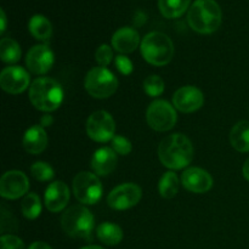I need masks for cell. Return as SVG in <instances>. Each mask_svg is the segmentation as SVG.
<instances>
[{
    "label": "cell",
    "mask_w": 249,
    "mask_h": 249,
    "mask_svg": "<svg viewBox=\"0 0 249 249\" xmlns=\"http://www.w3.org/2000/svg\"><path fill=\"white\" fill-rule=\"evenodd\" d=\"M194 146L184 134H172L163 139L158 147V157L162 164L169 169H182L194 160Z\"/></svg>",
    "instance_id": "1"
},
{
    "label": "cell",
    "mask_w": 249,
    "mask_h": 249,
    "mask_svg": "<svg viewBox=\"0 0 249 249\" xmlns=\"http://www.w3.org/2000/svg\"><path fill=\"white\" fill-rule=\"evenodd\" d=\"M223 12L214 0H196L187 14L189 26L199 34H211L220 27Z\"/></svg>",
    "instance_id": "2"
},
{
    "label": "cell",
    "mask_w": 249,
    "mask_h": 249,
    "mask_svg": "<svg viewBox=\"0 0 249 249\" xmlns=\"http://www.w3.org/2000/svg\"><path fill=\"white\" fill-rule=\"evenodd\" d=\"M29 100L39 111L53 112L62 104L63 89L53 78H38L29 87Z\"/></svg>",
    "instance_id": "3"
},
{
    "label": "cell",
    "mask_w": 249,
    "mask_h": 249,
    "mask_svg": "<svg viewBox=\"0 0 249 249\" xmlns=\"http://www.w3.org/2000/svg\"><path fill=\"white\" fill-rule=\"evenodd\" d=\"M141 53L150 65L162 67L173 60L174 44L167 34L151 32L141 41Z\"/></svg>",
    "instance_id": "4"
},
{
    "label": "cell",
    "mask_w": 249,
    "mask_h": 249,
    "mask_svg": "<svg viewBox=\"0 0 249 249\" xmlns=\"http://www.w3.org/2000/svg\"><path fill=\"white\" fill-rule=\"evenodd\" d=\"M61 225L71 237L90 241L95 226L94 215L84 206H72L63 213Z\"/></svg>",
    "instance_id": "5"
},
{
    "label": "cell",
    "mask_w": 249,
    "mask_h": 249,
    "mask_svg": "<svg viewBox=\"0 0 249 249\" xmlns=\"http://www.w3.org/2000/svg\"><path fill=\"white\" fill-rule=\"evenodd\" d=\"M84 87L90 96L107 99L118 89V79L106 67H95L85 75Z\"/></svg>",
    "instance_id": "6"
},
{
    "label": "cell",
    "mask_w": 249,
    "mask_h": 249,
    "mask_svg": "<svg viewBox=\"0 0 249 249\" xmlns=\"http://www.w3.org/2000/svg\"><path fill=\"white\" fill-rule=\"evenodd\" d=\"M104 187L96 174L90 172H80L73 180V194L83 204L97 203L101 199Z\"/></svg>",
    "instance_id": "7"
},
{
    "label": "cell",
    "mask_w": 249,
    "mask_h": 249,
    "mask_svg": "<svg viewBox=\"0 0 249 249\" xmlns=\"http://www.w3.org/2000/svg\"><path fill=\"white\" fill-rule=\"evenodd\" d=\"M147 124L156 131H168L174 128L178 121L175 107L164 100H156L146 111Z\"/></svg>",
    "instance_id": "8"
},
{
    "label": "cell",
    "mask_w": 249,
    "mask_h": 249,
    "mask_svg": "<svg viewBox=\"0 0 249 249\" xmlns=\"http://www.w3.org/2000/svg\"><path fill=\"white\" fill-rule=\"evenodd\" d=\"M116 122L106 111H96L88 118L87 134L96 142H107L114 138Z\"/></svg>",
    "instance_id": "9"
},
{
    "label": "cell",
    "mask_w": 249,
    "mask_h": 249,
    "mask_svg": "<svg viewBox=\"0 0 249 249\" xmlns=\"http://www.w3.org/2000/svg\"><path fill=\"white\" fill-rule=\"evenodd\" d=\"M142 191L140 186L133 182H126L114 187L107 197V203L116 211H125L133 208L140 202Z\"/></svg>",
    "instance_id": "10"
},
{
    "label": "cell",
    "mask_w": 249,
    "mask_h": 249,
    "mask_svg": "<svg viewBox=\"0 0 249 249\" xmlns=\"http://www.w3.org/2000/svg\"><path fill=\"white\" fill-rule=\"evenodd\" d=\"M29 190L27 175L19 170L6 172L0 179V195L7 199H17L26 195Z\"/></svg>",
    "instance_id": "11"
},
{
    "label": "cell",
    "mask_w": 249,
    "mask_h": 249,
    "mask_svg": "<svg viewBox=\"0 0 249 249\" xmlns=\"http://www.w3.org/2000/svg\"><path fill=\"white\" fill-rule=\"evenodd\" d=\"M55 62V56L53 50L45 44L34 45L27 53L26 65L27 68L34 74H45L53 68Z\"/></svg>",
    "instance_id": "12"
},
{
    "label": "cell",
    "mask_w": 249,
    "mask_h": 249,
    "mask_svg": "<svg viewBox=\"0 0 249 249\" xmlns=\"http://www.w3.org/2000/svg\"><path fill=\"white\" fill-rule=\"evenodd\" d=\"M28 72L19 66H11L2 70L0 74V85L2 90L9 94L17 95L23 92L29 87Z\"/></svg>",
    "instance_id": "13"
},
{
    "label": "cell",
    "mask_w": 249,
    "mask_h": 249,
    "mask_svg": "<svg viewBox=\"0 0 249 249\" xmlns=\"http://www.w3.org/2000/svg\"><path fill=\"white\" fill-rule=\"evenodd\" d=\"M204 104V96L201 90L192 85L180 88L173 95V106L184 113H192L201 108Z\"/></svg>",
    "instance_id": "14"
},
{
    "label": "cell",
    "mask_w": 249,
    "mask_h": 249,
    "mask_svg": "<svg viewBox=\"0 0 249 249\" xmlns=\"http://www.w3.org/2000/svg\"><path fill=\"white\" fill-rule=\"evenodd\" d=\"M181 184L185 189L194 194H204L213 186V178L207 170L192 167L182 173Z\"/></svg>",
    "instance_id": "15"
},
{
    "label": "cell",
    "mask_w": 249,
    "mask_h": 249,
    "mask_svg": "<svg viewBox=\"0 0 249 249\" xmlns=\"http://www.w3.org/2000/svg\"><path fill=\"white\" fill-rule=\"evenodd\" d=\"M71 192L63 181H55L45 191V207L53 213L63 211L70 201Z\"/></svg>",
    "instance_id": "16"
},
{
    "label": "cell",
    "mask_w": 249,
    "mask_h": 249,
    "mask_svg": "<svg viewBox=\"0 0 249 249\" xmlns=\"http://www.w3.org/2000/svg\"><path fill=\"white\" fill-rule=\"evenodd\" d=\"M140 44V36L131 27H122L112 36V46L121 53H130Z\"/></svg>",
    "instance_id": "17"
},
{
    "label": "cell",
    "mask_w": 249,
    "mask_h": 249,
    "mask_svg": "<svg viewBox=\"0 0 249 249\" xmlns=\"http://www.w3.org/2000/svg\"><path fill=\"white\" fill-rule=\"evenodd\" d=\"M117 155L113 148L101 147L95 151L91 160V168L95 174L100 177H106L111 174L117 167Z\"/></svg>",
    "instance_id": "18"
},
{
    "label": "cell",
    "mask_w": 249,
    "mask_h": 249,
    "mask_svg": "<svg viewBox=\"0 0 249 249\" xmlns=\"http://www.w3.org/2000/svg\"><path fill=\"white\" fill-rule=\"evenodd\" d=\"M23 147L31 155H39L48 146V134L41 125L31 126L23 135Z\"/></svg>",
    "instance_id": "19"
},
{
    "label": "cell",
    "mask_w": 249,
    "mask_h": 249,
    "mask_svg": "<svg viewBox=\"0 0 249 249\" xmlns=\"http://www.w3.org/2000/svg\"><path fill=\"white\" fill-rule=\"evenodd\" d=\"M230 142L238 152H249V121H241L230 131Z\"/></svg>",
    "instance_id": "20"
},
{
    "label": "cell",
    "mask_w": 249,
    "mask_h": 249,
    "mask_svg": "<svg viewBox=\"0 0 249 249\" xmlns=\"http://www.w3.org/2000/svg\"><path fill=\"white\" fill-rule=\"evenodd\" d=\"M97 238L104 245L116 246L123 240V230L113 223H102L97 226Z\"/></svg>",
    "instance_id": "21"
},
{
    "label": "cell",
    "mask_w": 249,
    "mask_h": 249,
    "mask_svg": "<svg viewBox=\"0 0 249 249\" xmlns=\"http://www.w3.org/2000/svg\"><path fill=\"white\" fill-rule=\"evenodd\" d=\"M28 29L32 36L38 40H49L53 34L51 22L43 15H34L28 23Z\"/></svg>",
    "instance_id": "22"
},
{
    "label": "cell",
    "mask_w": 249,
    "mask_h": 249,
    "mask_svg": "<svg viewBox=\"0 0 249 249\" xmlns=\"http://www.w3.org/2000/svg\"><path fill=\"white\" fill-rule=\"evenodd\" d=\"M190 2L191 0H158V7L167 18H178L189 9Z\"/></svg>",
    "instance_id": "23"
},
{
    "label": "cell",
    "mask_w": 249,
    "mask_h": 249,
    "mask_svg": "<svg viewBox=\"0 0 249 249\" xmlns=\"http://www.w3.org/2000/svg\"><path fill=\"white\" fill-rule=\"evenodd\" d=\"M158 190L163 198L170 199L179 192V178L174 172H167L160 178Z\"/></svg>",
    "instance_id": "24"
},
{
    "label": "cell",
    "mask_w": 249,
    "mask_h": 249,
    "mask_svg": "<svg viewBox=\"0 0 249 249\" xmlns=\"http://www.w3.org/2000/svg\"><path fill=\"white\" fill-rule=\"evenodd\" d=\"M0 57L5 63H15L21 58V49L17 41L4 38L0 41Z\"/></svg>",
    "instance_id": "25"
},
{
    "label": "cell",
    "mask_w": 249,
    "mask_h": 249,
    "mask_svg": "<svg viewBox=\"0 0 249 249\" xmlns=\"http://www.w3.org/2000/svg\"><path fill=\"white\" fill-rule=\"evenodd\" d=\"M22 214L29 220H34L41 213V202L38 195L28 194L21 203Z\"/></svg>",
    "instance_id": "26"
},
{
    "label": "cell",
    "mask_w": 249,
    "mask_h": 249,
    "mask_svg": "<svg viewBox=\"0 0 249 249\" xmlns=\"http://www.w3.org/2000/svg\"><path fill=\"white\" fill-rule=\"evenodd\" d=\"M31 174L38 181H49L53 178L55 172L49 163L36 162L31 167Z\"/></svg>",
    "instance_id": "27"
},
{
    "label": "cell",
    "mask_w": 249,
    "mask_h": 249,
    "mask_svg": "<svg viewBox=\"0 0 249 249\" xmlns=\"http://www.w3.org/2000/svg\"><path fill=\"white\" fill-rule=\"evenodd\" d=\"M143 90L151 97L160 96L164 91V82L158 75H150L143 82Z\"/></svg>",
    "instance_id": "28"
},
{
    "label": "cell",
    "mask_w": 249,
    "mask_h": 249,
    "mask_svg": "<svg viewBox=\"0 0 249 249\" xmlns=\"http://www.w3.org/2000/svg\"><path fill=\"white\" fill-rule=\"evenodd\" d=\"M95 60L99 63L100 67H107L113 60V51H112L111 46L107 44L100 45L95 53Z\"/></svg>",
    "instance_id": "29"
},
{
    "label": "cell",
    "mask_w": 249,
    "mask_h": 249,
    "mask_svg": "<svg viewBox=\"0 0 249 249\" xmlns=\"http://www.w3.org/2000/svg\"><path fill=\"white\" fill-rule=\"evenodd\" d=\"M112 148L116 153L121 156H126L133 150V145L126 138L121 135H116L112 139Z\"/></svg>",
    "instance_id": "30"
},
{
    "label": "cell",
    "mask_w": 249,
    "mask_h": 249,
    "mask_svg": "<svg viewBox=\"0 0 249 249\" xmlns=\"http://www.w3.org/2000/svg\"><path fill=\"white\" fill-rule=\"evenodd\" d=\"M0 243H1V249H26L23 241L14 235H2Z\"/></svg>",
    "instance_id": "31"
},
{
    "label": "cell",
    "mask_w": 249,
    "mask_h": 249,
    "mask_svg": "<svg viewBox=\"0 0 249 249\" xmlns=\"http://www.w3.org/2000/svg\"><path fill=\"white\" fill-rule=\"evenodd\" d=\"M114 65H116L117 70L124 75H129L133 72V63H131V61L124 55L117 56V57L114 58Z\"/></svg>",
    "instance_id": "32"
},
{
    "label": "cell",
    "mask_w": 249,
    "mask_h": 249,
    "mask_svg": "<svg viewBox=\"0 0 249 249\" xmlns=\"http://www.w3.org/2000/svg\"><path fill=\"white\" fill-rule=\"evenodd\" d=\"M28 249H53V248H51L50 246L48 245V243L40 242V241H38V242L32 243V245L29 246Z\"/></svg>",
    "instance_id": "33"
},
{
    "label": "cell",
    "mask_w": 249,
    "mask_h": 249,
    "mask_svg": "<svg viewBox=\"0 0 249 249\" xmlns=\"http://www.w3.org/2000/svg\"><path fill=\"white\" fill-rule=\"evenodd\" d=\"M53 123V118L51 116H49V114H45V116H43V118H41V124L40 125L43 126H50L51 124Z\"/></svg>",
    "instance_id": "34"
},
{
    "label": "cell",
    "mask_w": 249,
    "mask_h": 249,
    "mask_svg": "<svg viewBox=\"0 0 249 249\" xmlns=\"http://www.w3.org/2000/svg\"><path fill=\"white\" fill-rule=\"evenodd\" d=\"M0 19H1V26H0V33H4L6 29V16H5L4 10H0Z\"/></svg>",
    "instance_id": "35"
},
{
    "label": "cell",
    "mask_w": 249,
    "mask_h": 249,
    "mask_svg": "<svg viewBox=\"0 0 249 249\" xmlns=\"http://www.w3.org/2000/svg\"><path fill=\"white\" fill-rule=\"evenodd\" d=\"M242 173H243V177L246 178V179L249 181V158L245 162V164H243V168H242Z\"/></svg>",
    "instance_id": "36"
},
{
    "label": "cell",
    "mask_w": 249,
    "mask_h": 249,
    "mask_svg": "<svg viewBox=\"0 0 249 249\" xmlns=\"http://www.w3.org/2000/svg\"><path fill=\"white\" fill-rule=\"evenodd\" d=\"M82 249H105V248L99 247V246H87V247H83Z\"/></svg>",
    "instance_id": "37"
}]
</instances>
